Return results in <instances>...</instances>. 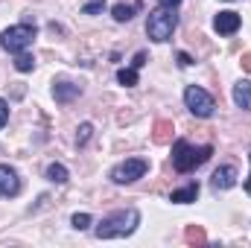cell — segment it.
Masks as SVG:
<instances>
[{"label": "cell", "instance_id": "cell-27", "mask_svg": "<svg viewBox=\"0 0 251 248\" xmlns=\"http://www.w3.org/2000/svg\"><path fill=\"white\" fill-rule=\"evenodd\" d=\"M228 3H234V0H228Z\"/></svg>", "mask_w": 251, "mask_h": 248}, {"label": "cell", "instance_id": "cell-19", "mask_svg": "<svg viewBox=\"0 0 251 248\" xmlns=\"http://www.w3.org/2000/svg\"><path fill=\"white\" fill-rule=\"evenodd\" d=\"M102 9H105V0H88L82 12H85V15H97V12H102Z\"/></svg>", "mask_w": 251, "mask_h": 248}, {"label": "cell", "instance_id": "cell-8", "mask_svg": "<svg viewBox=\"0 0 251 248\" xmlns=\"http://www.w3.org/2000/svg\"><path fill=\"white\" fill-rule=\"evenodd\" d=\"M18 193H21V175L9 164H0V196H18Z\"/></svg>", "mask_w": 251, "mask_h": 248}, {"label": "cell", "instance_id": "cell-10", "mask_svg": "<svg viewBox=\"0 0 251 248\" xmlns=\"http://www.w3.org/2000/svg\"><path fill=\"white\" fill-rule=\"evenodd\" d=\"M234 102H237V108L251 111V82L249 79H240V82L234 85Z\"/></svg>", "mask_w": 251, "mask_h": 248}, {"label": "cell", "instance_id": "cell-6", "mask_svg": "<svg viewBox=\"0 0 251 248\" xmlns=\"http://www.w3.org/2000/svg\"><path fill=\"white\" fill-rule=\"evenodd\" d=\"M146 170H149V161L146 158H126L123 164H117L111 170V181L114 184H131V181L143 178Z\"/></svg>", "mask_w": 251, "mask_h": 248}, {"label": "cell", "instance_id": "cell-3", "mask_svg": "<svg viewBox=\"0 0 251 248\" xmlns=\"http://www.w3.org/2000/svg\"><path fill=\"white\" fill-rule=\"evenodd\" d=\"M176 26H178V15H176V9H167V6H158L146 18V35L152 41H158V44L170 41L173 32H176Z\"/></svg>", "mask_w": 251, "mask_h": 248}, {"label": "cell", "instance_id": "cell-7", "mask_svg": "<svg viewBox=\"0 0 251 248\" xmlns=\"http://www.w3.org/2000/svg\"><path fill=\"white\" fill-rule=\"evenodd\" d=\"M240 24H243V18L237 15V12H219L216 18H213V29L219 32V35H234L237 29H240Z\"/></svg>", "mask_w": 251, "mask_h": 248}, {"label": "cell", "instance_id": "cell-23", "mask_svg": "<svg viewBox=\"0 0 251 248\" xmlns=\"http://www.w3.org/2000/svg\"><path fill=\"white\" fill-rule=\"evenodd\" d=\"M178 64H181V67H190V64H193V59H190L187 53H178Z\"/></svg>", "mask_w": 251, "mask_h": 248}, {"label": "cell", "instance_id": "cell-21", "mask_svg": "<svg viewBox=\"0 0 251 248\" xmlns=\"http://www.w3.org/2000/svg\"><path fill=\"white\" fill-rule=\"evenodd\" d=\"M143 64H146V53H137V56H134V62H131V67L137 70V67H143Z\"/></svg>", "mask_w": 251, "mask_h": 248}, {"label": "cell", "instance_id": "cell-16", "mask_svg": "<svg viewBox=\"0 0 251 248\" xmlns=\"http://www.w3.org/2000/svg\"><path fill=\"white\" fill-rule=\"evenodd\" d=\"M117 82L126 85V88H134V85H137V70H134V67H123V70H117Z\"/></svg>", "mask_w": 251, "mask_h": 248}, {"label": "cell", "instance_id": "cell-2", "mask_svg": "<svg viewBox=\"0 0 251 248\" xmlns=\"http://www.w3.org/2000/svg\"><path fill=\"white\" fill-rule=\"evenodd\" d=\"M210 155H213V146H193L187 140H176V143H173V167H176L178 173H193V170L201 167Z\"/></svg>", "mask_w": 251, "mask_h": 248}, {"label": "cell", "instance_id": "cell-11", "mask_svg": "<svg viewBox=\"0 0 251 248\" xmlns=\"http://www.w3.org/2000/svg\"><path fill=\"white\" fill-rule=\"evenodd\" d=\"M196 196H199V184L190 181V184L181 187V190H173V193H170V201H176V204H190V201H196Z\"/></svg>", "mask_w": 251, "mask_h": 248}, {"label": "cell", "instance_id": "cell-25", "mask_svg": "<svg viewBox=\"0 0 251 248\" xmlns=\"http://www.w3.org/2000/svg\"><path fill=\"white\" fill-rule=\"evenodd\" d=\"M243 67L251 73V53H246V56H243Z\"/></svg>", "mask_w": 251, "mask_h": 248}, {"label": "cell", "instance_id": "cell-1", "mask_svg": "<svg viewBox=\"0 0 251 248\" xmlns=\"http://www.w3.org/2000/svg\"><path fill=\"white\" fill-rule=\"evenodd\" d=\"M137 225H140V210L128 207V210H117V213L105 216V219L94 228V234H97V240H117V237L134 234Z\"/></svg>", "mask_w": 251, "mask_h": 248}, {"label": "cell", "instance_id": "cell-12", "mask_svg": "<svg viewBox=\"0 0 251 248\" xmlns=\"http://www.w3.org/2000/svg\"><path fill=\"white\" fill-rule=\"evenodd\" d=\"M79 94H82V88H79V85H70V82H56V88H53L56 102H70V99L79 97Z\"/></svg>", "mask_w": 251, "mask_h": 248}, {"label": "cell", "instance_id": "cell-20", "mask_svg": "<svg viewBox=\"0 0 251 248\" xmlns=\"http://www.w3.org/2000/svg\"><path fill=\"white\" fill-rule=\"evenodd\" d=\"M6 123H9V102L0 99V131H3V125Z\"/></svg>", "mask_w": 251, "mask_h": 248}, {"label": "cell", "instance_id": "cell-14", "mask_svg": "<svg viewBox=\"0 0 251 248\" xmlns=\"http://www.w3.org/2000/svg\"><path fill=\"white\" fill-rule=\"evenodd\" d=\"M47 181L64 184V181H67V167H64V164H50V167H47Z\"/></svg>", "mask_w": 251, "mask_h": 248}, {"label": "cell", "instance_id": "cell-9", "mask_svg": "<svg viewBox=\"0 0 251 248\" xmlns=\"http://www.w3.org/2000/svg\"><path fill=\"white\" fill-rule=\"evenodd\" d=\"M213 190H231V187L237 184V170L231 167V164H225V167H219L216 173H213Z\"/></svg>", "mask_w": 251, "mask_h": 248}, {"label": "cell", "instance_id": "cell-26", "mask_svg": "<svg viewBox=\"0 0 251 248\" xmlns=\"http://www.w3.org/2000/svg\"><path fill=\"white\" fill-rule=\"evenodd\" d=\"M246 190H249V196H251V175L246 178Z\"/></svg>", "mask_w": 251, "mask_h": 248}, {"label": "cell", "instance_id": "cell-17", "mask_svg": "<svg viewBox=\"0 0 251 248\" xmlns=\"http://www.w3.org/2000/svg\"><path fill=\"white\" fill-rule=\"evenodd\" d=\"M91 213H73V219H70V225L76 228V231H85V228H91Z\"/></svg>", "mask_w": 251, "mask_h": 248}, {"label": "cell", "instance_id": "cell-5", "mask_svg": "<svg viewBox=\"0 0 251 248\" xmlns=\"http://www.w3.org/2000/svg\"><path fill=\"white\" fill-rule=\"evenodd\" d=\"M184 105L190 108V114H196V117H210L213 108H216L213 97L204 88H199V85H187L184 88Z\"/></svg>", "mask_w": 251, "mask_h": 248}, {"label": "cell", "instance_id": "cell-4", "mask_svg": "<svg viewBox=\"0 0 251 248\" xmlns=\"http://www.w3.org/2000/svg\"><path fill=\"white\" fill-rule=\"evenodd\" d=\"M35 41V26L32 24H18L0 32V47L6 53H24L29 44Z\"/></svg>", "mask_w": 251, "mask_h": 248}, {"label": "cell", "instance_id": "cell-22", "mask_svg": "<svg viewBox=\"0 0 251 248\" xmlns=\"http://www.w3.org/2000/svg\"><path fill=\"white\" fill-rule=\"evenodd\" d=\"M187 240H199V243H204V234H201V231H193V228H190V231H187Z\"/></svg>", "mask_w": 251, "mask_h": 248}, {"label": "cell", "instance_id": "cell-13", "mask_svg": "<svg viewBox=\"0 0 251 248\" xmlns=\"http://www.w3.org/2000/svg\"><path fill=\"white\" fill-rule=\"evenodd\" d=\"M134 12H137V3H117V6L111 9V15H114V21H117V24L131 21V18H134Z\"/></svg>", "mask_w": 251, "mask_h": 248}, {"label": "cell", "instance_id": "cell-24", "mask_svg": "<svg viewBox=\"0 0 251 248\" xmlns=\"http://www.w3.org/2000/svg\"><path fill=\"white\" fill-rule=\"evenodd\" d=\"M158 3H161V6H167V9H176L181 0H158Z\"/></svg>", "mask_w": 251, "mask_h": 248}, {"label": "cell", "instance_id": "cell-15", "mask_svg": "<svg viewBox=\"0 0 251 248\" xmlns=\"http://www.w3.org/2000/svg\"><path fill=\"white\" fill-rule=\"evenodd\" d=\"M32 67H35V59L29 53H15V70L18 73H29Z\"/></svg>", "mask_w": 251, "mask_h": 248}, {"label": "cell", "instance_id": "cell-18", "mask_svg": "<svg viewBox=\"0 0 251 248\" xmlns=\"http://www.w3.org/2000/svg\"><path fill=\"white\" fill-rule=\"evenodd\" d=\"M91 131H94V125H91V123H82V125H79V134H76V146H85V143L91 140Z\"/></svg>", "mask_w": 251, "mask_h": 248}]
</instances>
